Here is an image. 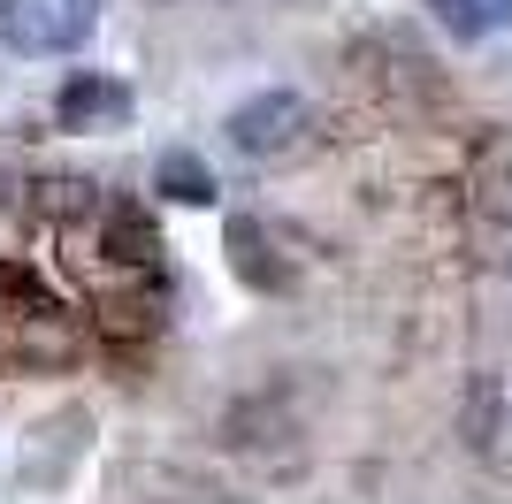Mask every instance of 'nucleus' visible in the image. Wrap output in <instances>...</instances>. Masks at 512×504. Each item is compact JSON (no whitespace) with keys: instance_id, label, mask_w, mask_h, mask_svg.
Returning a JSON list of instances; mask_svg holds the SVG:
<instances>
[{"instance_id":"1","label":"nucleus","mask_w":512,"mask_h":504,"mask_svg":"<svg viewBox=\"0 0 512 504\" xmlns=\"http://www.w3.org/2000/svg\"><path fill=\"white\" fill-rule=\"evenodd\" d=\"M222 138H230L245 161H276V153H291L306 138V92L268 84V92H253V100H237L230 123H222Z\"/></svg>"},{"instance_id":"2","label":"nucleus","mask_w":512,"mask_h":504,"mask_svg":"<svg viewBox=\"0 0 512 504\" xmlns=\"http://www.w3.org/2000/svg\"><path fill=\"white\" fill-rule=\"evenodd\" d=\"M0 46L39 62V54H69L62 31V0H0Z\"/></svg>"},{"instance_id":"3","label":"nucleus","mask_w":512,"mask_h":504,"mask_svg":"<svg viewBox=\"0 0 512 504\" xmlns=\"http://www.w3.org/2000/svg\"><path fill=\"white\" fill-rule=\"evenodd\" d=\"M130 115V84L100 77V69H77L62 84V100H54V123L62 130H100V123H123Z\"/></svg>"},{"instance_id":"4","label":"nucleus","mask_w":512,"mask_h":504,"mask_svg":"<svg viewBox=\"0 0 512 504\" xmlns=\"http://www.w3.org/2000/svg\"><path fill=\"white\" fill-rule=\"evenodd\" d=\"M222 252H230V268L245 275L253 291H283V260H276L268 222H253V214H222Z\"/></svg>"},{"instance_id":"5","label":"nucleus","mask_w":512,"mask_h":504,"mask_svg":"<svg viewBox=\"0 0 512 504\" xmlns=\"http://www.w3.org/2000/svg\"><path fill=\"white\" fill-rule=\"evenodd\" d=\"M100 252L123 268H153L161 260V222L146 207H100Z\"/></svg>"},{"instance_id":"6","label":"nucleus","mask_w":512,"mask_h":504,"mask_svg":"<svg viewBox=\"0 0 512 504\" xmlns=\"http://www.w3.org/2000/svg\"><path fill=\"white\" fill-rule=\"evenodd\" d=\"M153 191L161 199H176V207H214V168L199 161V153H184V146H169L161 161H153Z\"/></svg>"},{"instance_id":"7","label":"nucleus","mask_w":512,"mask_h":504,"mask_svg":"<svg viewBox=\"0 0 512 504\" xmlns=\"http://www.w3.org/2000/svg\"><path fill=\"white\" fill-rule=\"evenodd\" d=\"M459 436H467V451H497V436H505V390H497V375L467 382V398H459Z\"/></svg>"},{"instance_id":"8","label":"nucleus","mask_w":512,"mask_h":504,"mask_svg":"<svg viewBox=\"0 0 512 504\" xmlns=\"http://www.w3.org/2000/svg\"><path fill=\"white\" fill-rule=\"evenodd\" d=\"M100 207V191L85 184V176H46L39 184V214L46 222H77V214H92Z\"/></svg>"},{"instance_id":"9","label":"nucleus","mask_w":512,"mask_h":504,"mask_svg":"<svg viewBox=\"0 0 512 504\" xmlns=\"http://www.w3.org/2000/svg\"><path fill=\"white\" fill-rule=\"evenodd\" d=\"M474 207L490 214V222H505V230H512V153L482 168V191H474Z\"/></svg>"},{"instance_id":"10","label":"nucleus","mask_w":512,"mask_h":504,"mask_svg":"<svg viewBox=\"0 0 512 504\" xmlns=\"http://www.w3.org/2000/svg\"><path fill=\"white\" fill-rule=\"evenodd\" d=\"M0 298H23V306H39V314H54V298H46V283L31 268H8L0 260Z\"/></svg>"},{"instance_id":"11","label":"nucleus","mask_w":512,"mask_h":504,"mask_svg":"<svg viewBox=\"0 0 512 504\" xmlns=\"http://www.w3.org/2000/svg\"><path fill=\"white\" fill-rule=\"evenodd\" d=\"M92 23H100V0H62V31H69V54L92 39Z\"/></svg>"},{"instance_id":"12","label":"nucleus","mask_w":512,"mask_h":504,"mask_svg":"<svg viewBox=\"0 0 512 504\" xmlns=\"http://www.w3.org/2000/svg\"><path fill=\"white\" fill-rule=\"evenodd\" d=\"M428 8H444V23H451V16H459V8H467V0H428Z\"/></svg>"}]
</instances>
